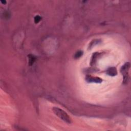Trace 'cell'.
Wrapping results in <instances>:
<instances>
[{
  "mask_svg": "<svg viewBox=\"0 0 131 131\" xmlns=\"http://www.w3.org/2000/svg\"><path fill=\"white\" fill-rule=\"evenodd\" d=\"M28 64L29 66H32L34 63L35 62V61H36V57L35 56L32 55V54H29L28 55Z\"/></svg>",
  "mask_w": 131,
  "mask_h": 131,
  "instance_id": "5b68a950",
  "label": "cell"
},
{
  "mask_svg": "<svg viewBox=\"0 0 131 131\" xmlns=\"http://www.w3.org/2000/svg\"><path fill=\"white\" fill-rule=\"evenodd\" d=\"M130 63H127L123 65L120 69V72L123 76V84H127L129 80V71L130 68Z\"/></svg>",
  "mask_w": 131,
  "mask_h": 131,
  "instance_id": "7a4b0ae2",
  "label": "cell"
},
{
  "mask_svg": "<svg viewBox=\"0 0 131 131\" xmlns=\"http://www.w3.org/2000/svg\"><path fill=\"white\" fill-rule=\"evenodd\" d=\"M106 73L111 76H115L117 74V71L115 67H110L107 69Z\"/></svg>",
  "mask_w": 131,
  "mask_h": 131,
  "instance_id": "277c9868",
  "label": "cell"
},
{
  "mask_svg": "<svg viewBox=\"0 0 131 131\" xmlns=\"http://www.w3.org/2000/svg\"><path fill=\"white\" fill-rule=\"evenodd\" d=\"M41 20V17H40V16H39V15H36L34 17V23L35 24H38L40 21Z\"/></svg>",
  "mask_w": 131,
  "mask_h": 131,
  "instance_id": "52a82bcc",
  "label": "cell"
},
{
  "mask_svg": "<svg viewBox=\"0 0 131 131\" xmlns=\"http://www.w3.org/2000/svg\"><path fill=\"white\" fill-rule=\"evenodd\" d=\"M1 2L3 4H5L6 3V1L5 0H1Z\"/></svg>",
  "mask_w": 131,
  "mask_h": 131,
  "instance_id": "ba28073f",
  "label": "cell"
},
{
  "mask_svg": "<svg viewBox=\"0 0 131 131\" xmlns=\"http://www.w3.org/2000/svg\"><path fill=\"white\" fill-rule=\"evenodd\" d=\"M82 54H83V52L82 51H80V50L76 52L74 57L75 59H78L82 55Z\"/></svg>",
  "mask_w": 131,
  "mask_h": 131,
  "instance_id": "8992f818",
  "label": "cell"
},
{
  "mask_svg": "<svg viewBox=\"0 0 131 131\" xmlns=\"http://www.w3.org/2000/svg\"><path fill=\"white\" fill-rule=\"evenodd\" d=\"M86 80L88 82H94V83H102L103 82L102 79L98 77H93L91 75H87L86 77Z\"/></svg>",
  "mask_w": 131,
  "mask_h": 131,
  "instance_id": "3957f363",
  "label": "cell"
},
{
  "mask_svg": "<svg viewBox=\"0 0 131 131\" xmlns=\"http://www.w3.org/2000/svg\"><path fill=\"white\" fill-rule=\"evenodd\" d=\"M52 110L54 114L59 118H61L64 122L68 124H70L71 123L70 117L69 116L67 113L65 112L63 110L57 108V107H54Z\"/></svg>",
  "mask_w": 131,
  "mask_h": 131,
  "instance_id": "6da1fadb",
  "label": "cell"
}]
</instances>
